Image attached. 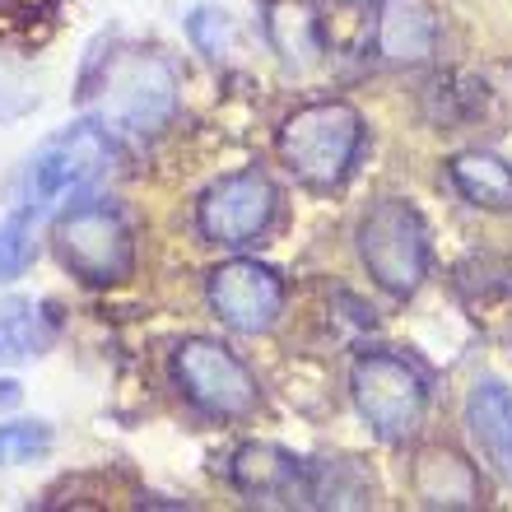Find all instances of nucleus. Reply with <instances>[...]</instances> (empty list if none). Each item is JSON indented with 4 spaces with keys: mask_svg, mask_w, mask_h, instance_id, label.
<instances>
[{
    "mask_svg": "<svg viewBox=\"0 0 512 512\" xmlns=\"http://www.w3.org/2000/svg\"><path fill=\"white\" fill-rule=\"evenodd\" d=\"M84 98L98 122L122 135H154L177 112V70L149 47H117L98 56L84 75Z\"/></svg>",
    "mask_w": 512,
    "mask_h": 512,
    "instance_id": "nucleus-2",
    "label": "nucleus"
},
{
    "mask_svg": "<svg viewBox=\"0 0 512 512\" xmlns=\"http://www.w3.org/2000/svg\"><path fill=\"white\" fill-rule=\"evenodd\" d=\"M56 326L33 298H5L0 303V364H24L52 350Z\"/></svg>",
    "mask_w": 512,
    "mask_h": 512,
    "instance_id": "nucleus-16",
    "label": "nucleus"
},
{
    "mask_svg": "<svg viewBox=\"0 0 512 512\" xmlns=\"http://www.w3.org/2000/svg\"><path fill=\"white\" fill-rule=\"evenodd\" d=\"M410 485H415V499L424 508H480L485 503L480 471L452 447H424Z\"/></svg>",
    "mask_w": 512,
    "mask_h": 512,
    "instance_id": "nucleus-12",
    "label": "nucleus"
},
{
    "mask_svg": "<svg viewBox=\"0 0 512 512\" xmlns=\"http://www.w3.org/2000/svg\"><path fill=\"white\" fill-rule=\"evenodd\" d=\"M187 38L210 61H229L233 47H238V24H233V14L224 5H196L187 14Z\"/></svg>",
    "mask_w": 512,
    "mask_h": 512,
    "instance_id": "nucleus-18",
    "label": "nucleus"
},
{
    "mask_svg": "<svg viewBox=\"0 0 512 512\" xmlns=\"http://www.w3.org/2000/svg\"><path fill=\"white\" fill-rule=\"evenodd\" d=\"M52 247L61 256V266L75 280L108 289L122 284L135 270V233L117 205L84 196V201L66 205L52 224Z\"/></svg>",
    "mask_w": 512,
    "mask_h": 512,
    "instance_id": "nucleus-4",
    "label": "nucleus"
},
{
    "mask_svg": "<svg viewBox=\"0 0 512 512\" xmlns=\"http://www.w3.org/2000/svg\"><path fill=\"white\" fill-rule=\"evenodd\" d=\"M42 452H52V429L42 419H19V424H0V466H19Z\"/></svg>",
    "mask_w": 512,
    "mask_h": 512,
    "instance_id": "nucleus-20",
    "label": "nucleus"
},
{
    "mask_svg": "<svg viewBox=\"0 0 512 512\" xmlns=\"http://www.w3.org/2000/svg\"><path fill=\"white\" fill-rule=\"evenodd\" d=\"M266 38L284 70L308 75L312 66H322L326 56V28L322 14L312 10L308 0H270L266 5Z\"/></svg>",
    "mask_w": 512,
    "mask_h": 512,
    "instance_id": "nucleus-13",
    "label": "nucleus"
},
{
    "mask_svg": "<svg viewBox=\"0 0 512 512\" xmlns=\"http://www.w3.org/2000/svg\"><path fill=\"white\" fill-rule=\"evenodd\" d=\"M475 89H480V84L457 89V80H452V75H447V80H438L429 89V117L438 126H461L475 112V103H485V94H475Z\"/></svg>",
    "mask_w": 512,
    "mask_h": 512,
    "instance_id": "nucleus-21",
    "label": "nucleus"
},
{
    "mask_svg": "<svg viewBox=\"0 0 512 512\" xmlns=\"http://www.w3.org/2000/svg\"><path fill=\"white\" fill-rule=\"evenodd\" d=\"M233 485L261 503H284V508H308V461L284 452L275 443H247L233 452Z\"/></svg>",
    "mask_w": 512,
    "mask_h": 512,
    "instance_id": "nucleus-10",
    "label": "nucleus"
},
{
    "mask_svg": "<svg viewBox=\"0 0 512 512\" xmlns=\"http://www.w3.org/2000/svg\"><path fill=\"white\" fill-rule=\"evenodd\" d=\"M112 168H117V140L108 126L98 117L70 122L24 159L10 187V210H24L33 219L61 215L66 205L94 196Z\"/></svg>",
    "mask_w": 512,
    "mask_h": 512,
    "instance_id": "nucleus-1",
    "label": "nucleus"
},
{
    "mask_svg": "<svg viewBox=\"0 0 512 512\" xmlns=\"http://www.w3.org/2000/svg\"><path fill=\"white\" fill-rule=\"evenodd\" d=\"M354 243L373 284L391 298H410L429 275V224L401 196H382L368 205L354 229Z\"/></svg>",
    "mask_w": 512,
    "mask_h": 512,
    "instance_id": "nucleus-6",
    "label": "nucleus"
},
{
    "mask_svg": "<svg viewBox=\"0 0 512 512\" xmlns=\"http://www.w3.org/2000/svg\"><path fill=\"white\" fill-rule=\"evenodd\" d=\"M350 391L364 424L391 447L410 443L419 424H424V415H429V378H424V368L396 350L359 354L350 368Z\"/></svg>",
    "mask_w": 512,
    "mask_h": 512,
    "instance_id": "nucleus-5",
    "label": "nucleus"
},
{
    "mask_svg": "<svg viewBox=\"0 0 512 512\" xmlns=\"http://www.w3.org/2000/svg\"><path fill=\"white\" fill-rule=\"evenodd\" d=\"M19 396H24V391H19V382L0 378V405H19Z\"/></svg>",
    "mask_w": 512,
    "mask_h": 512,
    "instance_id": "nucleus-22",
    "label": "nucleus"
},
{
    "mask_svg": "<svg viewBox=\"0 0 512 512\" xmlns=\"http://www.w3.org/2000/svg\"><path fill=\"white\" fill-rule=\"evenodd\" d=\"M33 224H38V219L24 215V210H10V219L0 224V284L19 280V275L33 266V252H38Z\"/></svg>",
    "mask_w": 512,
    "mask_h": 512,
    "instance_id": "nucleus-19",
    "label": "nucleus"
},
{
    "mask_svg": "<svg viewBox=\"0 0 512 512\" xmlns=\"http://www.w3.org/2000/svg\"><path fill=\"white\" fill-rule=\"evenodd\" d=\"M438 47V14L424 0H387L378 14V56L391 66H419Z\"/></svg>",
    "mask_w": 512,
    "mask_h": 512,
    "instance_id": "nucleus-14",
    "label": "nucleus"
},
{
    "mask_svg": "<svg viewBox=\"0 0 512 512\" xmlns=\"http://www.w3.org/2000/svg\"><path fill=\"white\" fill-rule=\"evenodd\" d=\"M466 433L480 457L512 485V387L499 378H480L466 396Z\"/></svg>",
    "mask_w": 512,
    "mask_h": 512,
    "instance_id": "nucleus-11",
    "label": "nucleus"
},
{
    "mask_svg": "<svg viewBox=\"0 0 512 512\" xmlns=\"http://www.w3.org/2000/svg\"><path fill=\"white\" fill-rule=\"evenodd\" d=\"M275 210H280L275 182L261 168H243V173H229L215 187H205L201 205H196V229L205 243L252 247L275 224Z\"/></svg>",
    "mask_w": 512,
    "mask_h": 512,
    "instance_id": "nucleus-8",
    "label": "nucleus"
},
{
    "mask_svg": "<svg viewBox=\"0 0 512 512\" xmlns=\"http://www.w3.org/2000/svg\"><path fill=\"white\" fill-rule=\"evenodd\" d=\"M359 149H364V117L340 98L303 103L280 126V159L312 191H336L354 173Z\"/></svg>",
    "mask_w": 512,
    "mask_h": 512,
    "instance_id": "nucleus-3",
    "label": "nucleus"
},
{
    "mask_svg": "<svg viewBox=\"0 0 512 512\" xmlns=\"http://www.w3.org/2000/svg\"><path fill=\"white\" fill-rule=\"evenodd\" d=\"M373 480L350 457L308 461V508H368Z\"/></svg>",
    "mask_w": 512,
    "mask_h": 512,
    "instance_id": "nucleus-17",
    "label": "nucleus"
},
{
    "mask_svg": "<svg viewBox=\"0 0 512 512\" xmlns=\"http://www.w3.org/2000/svg\"><path fill=\"white\" fill-rule=\"evenodd\" d=\"M345 5H387V0H345Z\"/></svg>",
    "mask_w": 512,
    "mask_h": 512,
    "instance_id": "nucleus-23",
    "label": "nucleus"
},
{
    "mask_svg": "<svg viewBox=\"0 0 512 512\" xmlns=\"http://www.w3.org/2000/svg\"><path fill=\"white\" fill-rule=\"evenodd\" d=\"M205 298L224 326L243 331V336H266L284 312V280L261 261L238 256V261H224L210 270Z\"/></svg>",
    "mask_w": 512,
    "mask_h": 512,
    "instance_id": "nucleus-9",
    "label": "nucleus"
},
{
    "mask_svg": "<svg viewBox=\"0 0 512 512\" xmlns=\"http://www.w3.org/2000/svg\"><path fill=\"white\" fill-rule=\"evenodd\" d=\"M173 382L201 415L210 419H247L261 405L252 368L210 336H191L173 350Z\"/></svg>",
    "mask_w": 512,
    "mask_h": 512,
    "instance_id": "nucleus-7",
    "label": "nucleus"
},
{
    "mask_svg": "<svg viewBox=\"0 0 512 512\" xmlns=\"http://www.w3.org/2000/svg\"><path fill=\"white\" fill-rule=\"evenodd\" d=\"M452 187L475 205V210H494V215H512V163L489 154V149H461L447 163Z\"/></svg>",
    "mask_w": 512,
    "mask_h": 512,
    "instance_id": "nucleus-15",
    "label": "nucleus"
}]
</instances>
